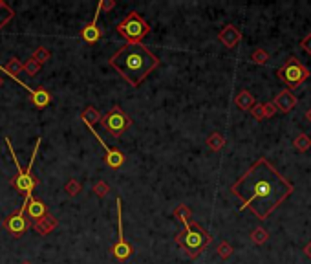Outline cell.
I'll return each instance as SVG.
<instances>
[{
  "label": "cell",
  "mask_w": 311,
  "mask_h": 264,
  "mask_svg": "<svg viewBox=\"0 0 311 264\" xmlns=\"http://www.w3.org/2000/svg\"><path fill=\"white\" fill-rule=\"evenodd\" d=\"M240 200V211L249 209L258 220H266L293 193V183L284 178L266 158H258L231 185Z\"/></svg>",
  "instance_id": "cell-1"
},
{
  "label": "cell",
  "mask_w": 311,
  "mask_h": 264,
  "mask_svg": "<svg viewBox=\"0 0 311 264\" xmlns=\"http://www.w3.org/2000/svg\"><path fill=\"white\" fill-rule=\"evenodd\" d=\"M161 61L143 44H124L108 59V65L123 77L124 81L138 88L152 72L160 66Z\"/></svg>",
  "instance_id": "cell-2"
},
{
  "label": "cell",
  "mask_w": 311,
  "mask_h": 264,
  "mask_svg": "<svg viewBox=\"0 0 311 264\" xmlns=\"http://www.w3.org/2000/svg\"><path fill=\"white\" fill-rule=\"evenodd\" d=\"M40 138H37V141H35V147H33V154H32V160H30V165H28V169L24 171V169L20 167V163H18V160H16V154H15V149H13V145H11V140L10 138H6V145H8V149H10L11 152V158H13V163H15V169H16V176L11 178V185L18 191V193L24 194V202H22V205L24 207H28V204H30V200L33 198V191H35V187L38 185V178L33 176V165H35V158H37V152H38V147H40Z\"/></svg>",
  "instance_id": "cell-3"
},
{
  "label": "cell",
  "mask_w": 311,
  "mask_h": 264,
  "mask_svg": "<svg viewBox=\"0 0 311 264\" xmlns=\"http://www.w3.org/2000/svg\"><path fill=\"white\" fill-rule=\"evenodd\" d=\"M182 224H183V231L176 235V244L190 259H196L212 242V237L200 224H196V222L183 220Z\"/></svg>",
  "instance_id": "cell-4"
},
{
  "label": "cell",
  "mask_w": 311,
  "mask_h": 264,
  "mask_svg": "<svg viewBox=\"0 0 311 264\" xmlns=\"http://www.w3.org/2000/svg\"><path fill=\"white\" fill-rule=\"evenodd\" d=\"M118 33L128 44H141V41L150 33V24L138 11H130L118 24Z\"/></svg>",
  "instance_id": "cell-5"
},
{
  "label": "cell",
  "mask_w": 311,
  "mask_h": 264,
  "mask_svg": "<svg viewBox=\"0 0 311 264\" xmlns=\"http://www.w3.org/2000/svg\"><path fill=\"white\" fill-rule=\"evenodd\" d=\"M276 76H278L280 81L286 83L288 88L291 90V88H296L298 85H302L306 79H310L311 74H310V70H308L306 66L302 65L300 61L291 55L290 59H288V63H286L282 68H278Z\"/></svg>",
  "instance_id": "cell-6"
},
{
  "label": "cell",
  "mask_w": 311,
  "mask_h": 264,
  "mask_svg": "<svg viewBox=\"0 0 311 264\" xmlns=\"http://www.w3.org/2000/svg\"><path fill=\"white\" fill-rule=\"evenodd\" d=\"M101 123L112 138H121L124 130L132 127V118H128V114H124L123 108L116 105L102 116Z\"/></svg>",
  "instance_id": "cell-7"
},
{
  "label": "cell",
  "mask_w": 311,
  "mask_h": 264,
  "mask_svg": "<svg viewBox=\"0 0 311 264\" xmlns=\"http://www.w3.org/2000/svg\"><path fill=\"white\" fill-rule=\"evenodd\" d=\"M116 205H118V227H119V235H118V242L114 244L112 248V253L114 257L118 260H126L132 257V253H134V248L130 246L128 242H126V238H124V233H123V202H121V198H116Z\"/></svg>",
  "instance_id": "cell-8"
},
{
  "label": "cell",
  "mask_w": 311,
  "mask_h": 264,
  "mask_svg": "<svg viewBox=\"0 0 311 264\" xmlns=\"http://www.w3.org/2000/svg\"><path fill=\"white\" fill-rule=\"evenodd\" d=\"M2 226H4L15 238L22 237V235L30 229V222H28V218H26V207L20 205V209L16 211V213L6 216L4 222H2Z\"/></svg>",
  "instance_id": "cell-9"
},
{
  "label": "cell",
  "mask_w": 311,
  "mask_h": 264,
  "mask_svg": "<svg viewBox=\"0 0 311 264\" xmlns=\"http://www.w3.org/2000/svg\"><path fill=\"white\" fill-rule=\"evenodd\" d=\"M88 127V130H90L92 134L96 136L97 138V141L101 143V147H102V151H104V162H106V165L110 169H121L124 165V154L121 151H118V149H110V147L102 141V138L99 136V132H96V129L92 127V125H86Z\"/></svg>",
  "instance_id": "cell-10"
},
{
  "label": "cell",
  "mask_w": 311,
  "mask_h": 264,
  "mask_svg": "<svg viewBox=\"0 0 311 264\" xmlns=\"http://www.w3.org/2000/svg\"><path fill=\"white\" fill-rule=\"evenodd\" d=\"M10 77L15 83H18V85H20V87L24 88V90H26L28 94H30V96H32V103L37 108H46L50 105V103H52V94H50L48 90H44V88H32V87H28L26 83L20 81V79H18L16 76H10Z\"/></svg>",
  "instance_id": "cell-11"
},
{
  "label": "cell",
  "mask_w": 311,
  "mask_h": 264,
  "mask_svg": "<svg viewBox=\"0 0 311 264\" xmlns=\"http://www.w3.org/2000/svg\"><path fill=\"white\" fill-rule=\"evenodd\" d=\"M296 103H298V99H296L295 94H293L290 88H284L282 92H278V94H276L273 105L276 107V110H278V112L288 114V112H291V110L296 107Z\"/></svg>",
  "instance_id": "cell-12"
},
{
  "label": "cell",
  "mask_w": 311,
  "mask_h": 264,
  "mask_svg": "<svg viewBox=\"0 0 311 264\" xmlns=\"http://www.w3.org/2000/svg\"><path fill=\"white\" fill-rule=\"evenodd\" d=\"M99 15H101V8L97 6V11H96V15H94V19H92V22H90V24H86V26L82 28V32H80V37H82V41H84V43L94 44V43H97V41L101 39V30L97 28Z\"/></svg>",
  "instance_id": "cell-13"
},
{
  "label": "cell",
  "mask_w": 311,
  "mask_h": 264,
  "mask_svg": "<svg viewBox=\"0 0 311 264\" xmlns=\"http://www.w3.org/2000/svg\"><path fill=\"white\" fill-rule=\"evenodd\" d=\"M218 39H220V43L227 48H234L236 44L242 41V32L234 24H227L220 33H218Z\"/></svg>",
  "instance_id": "cell-14"
},
{
  "label": "cell",
  "mask_w": 311,
  "mask_h": 264,
  "mask_svg": "<svg viewBox=\"0 0 311 264\" xmlns=\"http://www.w3.org/2000/svg\"><path fill=\"white\" fill-rule=\"evenodd\" d=\"M55 227H57V220H55V216H52V215L42 216V218L35 220V224H33V229H35L38 235H42V237L44 235H50Z\"/></svg>",
  "instance_id": "cell-15"
},
{
  "label": "cell",
  "mask_w": 311,
  "mask_h": 264,
  "mask_svg": "<svg viewBox=\"0 0 311 264\" xmlns=\"http://www.w3.org/2000/svg\"><path fill=\"white\" fill-rule=\"evenodd\" d=\"M26 213L30 215V218L38 220V218H42V216L48 215V207H46V204H44L42 200L32 198L30 200V204H28V207H26Z\"/></svg>",
  "instance_id": "cell-16"
},
{
  "label": "cell",
  "mask_w": 311,
  "mask_h": 264,
  "mask_svg": "<svg viewBox=\"0 0 311 264\" xmlns=\"http://www.w3.org/2000/svg\"><path fill=\"white\" fill-rule=\"evenodd\" d=\"M80 119H82V123L84 125H92V127H94L96 123H101L102 116L96 107H88L80 112Z\"/></svg>",
  "instance_id": "cell-17"
},
{
  "label": "cell",
  "mask_w": 311,
  "mask_h": 264,
  "mask_svg": "<svg viewBox=\"0 0 311 264\" xmlns=\"http://www.w3.org/2000/svg\"><path fill=\"white\" fill-rule=\"evenodd\" d=\"M234 103H236V107L242 108V110H251V108L256 105L254 97L251 96V92H247V90H242L240 94L236 96Z\"/></svg>",
  "instance_id": "cell-18"
},
{
  "label": "cell",
  "mask_w": 311,
  "mask_h": 264,
  "mask_svg": "<svg viewBox=\"0 0 311 264\" xmlns=\"http://www.w3.org/2000/svg\"><path fill=\"white\" fill-rule=\"evenodd\" d=\"M207 145H209L210 151H220L226 147V138L220 134V132H212V134L207 138Z\"/></svg>",
  "instance_id": "cell-19"
},
{
  "label": "cell",
  "mask_w": 311,
  "mask_h": 264,
  "mask_svg": "<svg viewBox=\"0 0 311 264\" xmlns=\"http://www.w3.org/2000/svg\"><path fill=\"white\" fill-rule=\"evenodd\" d=\"M293 145H295L296 151H300V152H306L311 149V138L308 134H300V136H296L295 141H293Z\"/></svg>",
  "instance_id": "cell-20"
},
{
  "label": "cell",
  "mask_w": 311,
  "mask_h": 264,
  "mask_svg": "<svg viewBox=\"0 0 311 264\" xmlns=\"http://www.w3.org/2000/svg\"><path fill=\"white\" fill-rule=\"evenodd\" d=\"M32 59L37 61L38 65H42V63L52 59V52H50L48 48H44V46H38V48H35V52H33Z\"/></svg>",
  "instance_id": "cell-21"
},
{
  "label": "cell",
  "mask_w": 311,
  "mask_h": 264,
  "mask_svg": "<svg viewBox=\"0 0 311 264\" xmlns=\"http://www.w3.org/2000/svg\"><path fill=\"white\" fill-rule=\"evenodd\" d=\"M251 238H252V242L254 244H266L268 242V238H269V233H268V229L266 227H256L254 231L251 233Z\"/></svg>",
  "instance_id": "cell-22"
},
{
  "label": "cell",
  "mask_w": 311,
  "mask_h": 264,
  "mask_svg": "<svg viewBox=\"0 0 311 264\" xmlns=\"http://www.w3.org/2000/svg\"><path fill=\"white\" fill-rule=\"evenodd\" d=\"M251 59H252V63H254V65H262L264 66V65H268L269 55H268V52H266V50L258 48V50H254V52H252Z\"/></svg>",
  "instance_id": "cell-23"
},
{
  "label": "cell",
  "mask_w": 311,
  "mask_h": 264,
  "mask_svg": "<svg viewBox=\"0 0 311 264\" xmlns=\"http://www.w3.org/2000/svg\"><path fill=\"white\" fill-rule=\"evenodd\" d=\"M22 66H24V72H26L30 77H35L38 72H40V65H38L35 59H28Z\"/></svg>",
  "instance_id": "cell-24"
},
{
  "label": "cell",
  "mask_w": 311,
  "mask_h": 264,
  "mask_svg": "<svg viewBox=\"0 0 311 264\" xmlns=\"http://www.w3.org/2000/svg\"><path fill=\"white\" fill-rule=\"evenodd\" d=\"M190 215H192V213H190V209H188L187 205L185 204H180L176 207V209H174V216H176L178 220L180 222H183V220H190Z\"/></svg>",
  "instance_id": "cell-25"
},
{
  "label": "cell",
  "mask_w": 311,
  "mask_h": 264,
  "mask_svg": "<svg viewBox=\"0 0 311 264\" xmlns=\"http://www.w3.org/2000/svg\"><path fill=\"white\" fill-rule=\"evenodd\" d=\"M80 182L79 180H76V178H72V180H68V182H66V185H64V191L68 194H70V196H77V194L80 193Z\"/></svg>",
  "instance_id": "cell-26"
},
{
  "label": "cell",
  "mask_w": 311,
  "mask_h": 264,
  "mask_svg": "<svg viewBox=\"0 0 311 264\" xmlns=\"http://www.w3.org/2000/svg\"><path fill=\"white\" fill-rule=\"evenodd\" d=\"M94 193L97 194V196H106L108 193H110V185H108L106 182H102V180H99V182L94 185Z\"/></svg>",
  "instance_id": "cell-27"
},
{
  "label": "cell",
  "mask_w": 311,
  "mask_h": 264,
  "mask_svg": "<svg viewBox=\"0 0 311 264\" xmlns=\"http://www.w3.org/2000/svg\"><path fill=\"white\" fill-rule=\"evenodd\" d=\"M216 251H218V255H220L222 259H227V257H231L232 255V246L231 244H227V242H222Z\"/></svg>",
  "instance_id": "cell-28"
},
{
  "label": "cell",
  "mask_w": 311,
  "mask_h": 264,
  "mask_svg": "<svg viewBox=\"0 0 311 264\" xmlns=\"http://www.w3.org/2000/svg\"><path fill=\"white\" fill-rule=\"evenodd\" d=\"M251 114H252V118H256L258 121L266 119V112H264V103H256V105L251 108Z\"/></svg>",
  "instance_id": "cell-29"
},
{
  "label": "cell",
  "mask_w": 311,
  "mask_h": 264,
  "mask_svg": "<svg viewBox=\"0 0 311 264\" xmlns=\"http://www.w3.org/2000/svg\"><path fill=\"white\" fill-rule=\"evenodd\" d=\"M264 112H266V119L273 118L274 112H276V107H274L273 103H264Z\"/></svg>",
  "instance_id": "cell-30"
},
{
  "label": "cell",
  "mask_w": 311,
  "mask_h": 264,
  "mask_svg": "<svg viewBox=\"0 0 311 264\" xmlns=\"http://www.w3.org/2000/svg\"><path fill=\"white\" fill-rule=\"evenodd\" d=\"M300 46H302V50H304L306 54H310V55H311V33H308L306 37L302 39Z\"/></svg>",
  "instance_id": "cell-31"
},
{
  "label": "cell",
  "mask_w": 311,
  "mask_h": 264,
  "mask_svg": "<svg viewBox=\"0 0 311 264\" xmlns=\"http://www.w3.org/2000/svg\"><path fill=\"white\" fill-rule=\"evenodd\" d=\"M97 6H99L102 11H110L114 6H116V2H114V0H101V2H99Z\"/></svg>",
  "instance_id": "cell-32"
},
{
  "label": "cell",
  "mask_w": 311,
  "mask_h": 264,
  "mask_svg": "<svg viewBox=\"0 0 311 264\" xmlns=\"http://www.w3.org/2000/svg\"><path fill=\"white\" fill-rule=\"evenodd\" d=\"M304 253H306L308 257H310V259H311V242H308V244H306V248H304Z\"/></svg>",
  "instance_id": "cell-33"
},
{
  "label": "cell",
  "mask_w": 311,
  "mask_h": 264,
  "mask_svg": "<svg viewBox=\"0 0 311 264\" xmlns=\"http://www.w3.org/2000/svg\"><path fill=\"white\" fill-rule=\"evenodd\" d=\"M0 10H6V11H8V10H10V6L6 4L4 0H0Z\"/></svg>",
  "instance_id": "cell-34"
},
{
  "label": "cell",
  "mask_w": 311,
  "mask_h": 264,
  "mask_svg": "<svg viewBox=\"0 0 311 264\" xmlns=\"http://www.w3.org/2000/svg\"><path fill=\"white\" fill-rule=\"evenodd\" d=\"M306 119L311 123V108H308V110H306Z\"/></svg>",
  "instance_id": "cell-35"
},
{
  "label": "cell",
  "mask_w": 311,
  "mask_h": 264,
  "mask_svg": "<svg viewBox=\"0 0 311 264\" xmlns=\"http://www.w3.org/2000/svg\"><path fill=\"white\" fill-rule=\"evenodd\" d=\"M2 85H4V79H2V77H0V87H2Z\"/></svg>",
  "instance_id": "cell-36"
},
{
  "label": "cell",
  "mask_w": 311,
  "mask_h": 264,
  "mask_svg": "<svg viewBox=\"0 0 311 264\" xmlns=\"http://www.w3.org/2000/svg\"><path fill=\"white\" fill-rule=\"evenodd\" d=\"M20 264H33V262H30V260H24V262H20Z\"/></svg>",
  "instance_id": "cell-37"
}]
</instances>
